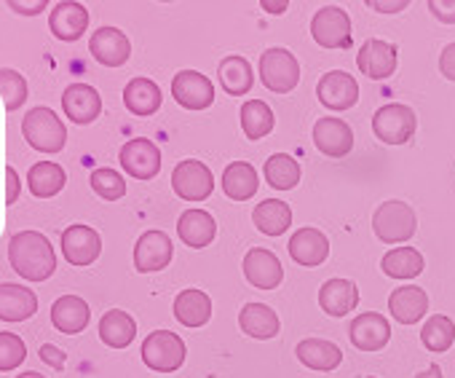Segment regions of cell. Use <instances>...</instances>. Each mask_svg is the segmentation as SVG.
<instances>
[{
    "label": "cell",
    "mask_w": 455,
    "mask_h": 378,
    "mask_svg": "<svg viewBox=\"0 0 455 378\" xmlns=\"http://www.w3.org/2000/svg\"><path fill=\"white\" fill-rule=\"evenodd\" d=\"M89 319H92V309L78 295H62L52 306V325L65 335H76V333L86 330Z\"/></svg>",
    "instance_id": "obj_23"
},
{
    "label": "cell",
    "mask_w": 455,
    "mask_h": 378,
    "mask_svg": "<svg viewBox=\"0 0 455 378\" xmlns=\"http://www.w3.org/2000/svg\"><path fill=\"white\" fill-rule=\"evenodd\" d=\"M38 311V295L30 287H20L14 282L0 285V319L4 322H25Z\"/></svg>",
    "instance_id": "obj_22"
},
{
    "label": "cell",
    "mask_w": 455,
    "mask_h": 378,
    "mask_svg": "<svg viewBox=\"0 0 455 378\" xmlns=\"http://www.w3.org/2000/svg\"><path fill=\"white\" fill-rule=\"evenodd\" d=\"M62 110H65V116L73 124L86 126V124H92V121L100 118V113H102V97L89 84H70L65 89V94H62Z\"/></svg>",
    "instance_id": "obj_16"
},
{
    "label": "cell",
    "mask_w": 455,
    "mask_h": 378,
    "mask_svg": "<svg viewBox=\"0 0 455 378\" xmlns=\"http://www.w3.org/2000/svg\"><path fill=\"white\" fill-rule=\"evenodd\" d=\"M161 100H164V94H161L158 84L150 81V78H142V76L140 78H132L126 84V89H124V105H126V110L132 116H140V118L153 116L161 108Z\"/></svg>",
    "instance_id": "obj_27"
},
{
    "label": "cell",
    "mask_w": 455,
    "mask_h": 378,
    "mask_svg": "<svg viewBox=\"0 0 455 378\" xmlns=\"http://www.w3.org/2000/svg\"><path fill=\"white\" fill-rule=\"evenodd\" d=\"M22 134L41 153H60L68 142V129L52 108H33L22 118Z\"/></svg>",
    "instance_id": "obj_2"
},
{
    "label": "cell",
    "mask_w": 455,
    "mask_h": 378,
    "mask_svg": "<svg viewBox=\"0 0 455 378\" xmlns=\"http://www.w3.org/2000/svg\"><path fill=\"white\" fill-rule=\"evenodd\" d=\"M89 52L92 57L105 65V68H121L132 57V44L118 28H100L89 38Z\"/></svg>",
    "instance_id": "obj_17"
},
{
    "label": "cell",
    "mask_w": 455,
    "mask_h": 378,
    "mask_svg": "<svg viewBox=\"0 0 455 378\" xmlns=\"http://www.w3.org/2000/svg\"><path fill=\"white\" fill-rule=\"evenodd\" d=\"M260 81L274 94H290L300 81L298 57L287 49H268L260 54Z\"/></svg>",
    "instance_id": "obj_4"
},
{
    "label": "cell",
    "mask_w": 455,
    "mask_h": 378,
    "mask_svg": "<svg viewBox=\"0 0 455 378\" xmlns=\"http://www.w3.org/2000/svg\"><path fill=\"white\" fill-rule=\"evenodd\" d=\"M177 234L188 247L201 250V247L212 245V239L217 234V223L206 210H188V213H182V218L177 223Z\"/></svg>",
    "instance_id": "obj_29"
},
{
    "label": "cell",
    "mask_w": 455,
    "mask_h": 378,
    "mask_svg": "<svg viewBox=\"0 0 455 378\" xmlns=\"http://www.w3.org/2000/svg\"><path fill=\"white\" fill-rule=\"evenodd\" d=\"M217 76H220L222 89L231 94V97L250 94L252 92V84H255L252 65L244 57H225L220 62V68H217Z\"/></svg>",
    "instance_id": "obj_32"
},
{
    "label": "cell",
    "mask_w": 455,
    "mask_h": 378,
    "mask_svg": "<svg viewBox=\"0 0 455 378\" xmlns=\"http://www.w3.org/2000/svg\"><path fill=\"white\" fill-rule=\"evenodd\" d=\"M314 145L330 158H343L354 148V132L343 118L324 116L314 124Z\"/></svg>",
    "instance_id": "obj_14"
},
{
    "label": "cell",
    "mask_w": 455,
    "mask_h": 378,
    "mask_svg": "<svg viewBox=\"0 0 455 378\" xmlns=\"http://www.w3.org/2000/svg\"><path fill=\"white\" fill-rule=\"evenodd\" d=\"M428 309V295L420 287H396L388 298V311L396 322L402 325H415L426 317Z\"/></svg>",
    "instance_id": "obj_26"
},
{
    "label": "cell",
    "mask_w": 455,
    "mask_h": 378,
    "mask_svg": "<svg viewBox=\"0 0 455 378\" xmlns=\"http://www.w3.org/2000/svg\"><path fill=\"white\" fill-rule=\"evenodd\" d=\"M287 247H290L292 261L298 266H308V269L322 266L330 255V242L319 229H300L298 234H292Z\"/></svg>",
    "instance_id": "obj_21"
},
{
    "label": "cell",
    "mask_w": 455,
    "mask_h": 378,
    "mask_svg": "<svg viewBox=\"0 0 455 378\" xmlns=\"http://www.w3.org/2000/svg\"><path fill=\"white\" fill-rule=\"evenodd\" d=\"M89 182L94 188V194L100 199H105V202H118V199L126 197V180H124V174L116 172V169H110V166L94 169L92 177H89Z\"/></svg>",
    "instance_id": "obj_40"
},
{
    "label": "cell",
    "mask_w": 455,
    "mask_h": 378,
    "mask_svg": "<svg viewBox=\"0 0 455 378\" xmlns=\"http://www.w3.org/2000/svg\"><path fill=\"white\" fill-rule=\"evenodd\" d=\"M370 378H372V375H370Z\"/></svg>",
    "instance_id": "obj_52"
},
{
    "label": "cell",
    "mask_w": 455,
    "mask_h": 378,
    "mask_svg": "<svg viewBox=\"0 0 455 378\" xmlns=\"http://www.w3.org/2000/svg\"><path fill=\"white\" fill-rule=\"evenodd\" d=\"M298 359L311 367V370H322V373H330L340 365L343 359V351L338 343L332 341H324V338H306L298 343Z\"/></svg>",
    "instance_id": "obj_30"
},
{
    "label": "cell",
    "mask_w": 455,
    "mask_h": 378,
    "mask_svg": "<svg viewBox=\"0 0 455 378\" xmlns=\"http://www.w3.org/2000/svg\"><path fill=\"white\" fill-rule=\"evenodd\" d=\"M174 245L164 231H145L134 247V266L140 274H156L172 263Z\"/></svg>",
    "instance_id": "obj_13"
},
{
    "label": "cell",
    "mask_w": 455,
    "mask_h": 378,
    "mask_svg": "<svg viewBox=\"0 0 455 378\" xmlns=\"http://www.w3.org/2000/svg\"><path fill=\"white\" fill-rule=\"evenodd\" d=\"M239 327L258 338V341H268V338H276L279 335V317L274 309H268L266 303H247L239 314Z\"/></svg>",
    "instance_id": "obj_31"
},
{
    "label": "cell",
    "mask_w": 455,
    "mask_h": 378,
    "mask_svg": "<svg viewBox=\"0 0 455 378\" xmlns=\"http://www.w3.org/2000/svg\"><path fill=\"white\" fill-rule=\"evenodd\" d=\"M263 9H266L268 14H284V12H287V4H268V0H266Z\"/></svg>",
    "instance_id": "obj_50"
},
{
    "label": "cell",
    "mask_w": 455,
    "mask_h": 378,
    "mask_svg": "<svg viewBox=\"0 0 455 378\" xmlns=\"http://www.w3.org/2000/svg\"><path fill=\"white\" fill-rule=\"evenodd\" d=\"M415 226H418V221H415L412 207L399 199L383 202L372 215V231L383 245H402V242L412 239Z\"/></svg>",
    "instance_id": "obj_3"
},
{
    "label": "cell",
    "mask_w": 455,
    "mask_h": 378,
    "mask_svg": "<svg viewBox=\"0 0 455 378\" xmlns=\"http://www.w3.org/2000/svg\"><path fill=\"white\" fill-rule=\"evenodd\" d=\"M274 110L266 100H250L242 105V129L250 140H263L274 132Z\"/></svg>",
    "instance_id": "obj_37"
},
{
    "label": "cell",
    "mask_w": 455,
    "mask_h": 378,
    "mask_svg": "<svg viewBox=\"0 0 455 378\" xmlns=\"http://www.w3.org/2000/svg\"><path fill=\"white\" fill-rule=\"evenodd\" d=\"M9 263L28 282H44L57 271V253L41 231H20L9 242Z\"/></svg>",
    "instance_id": "obj_1"
},
{
    "label": "cell",
    "mask_w": 455,
    "mask_h": 378,
    "mask_svg": "<svg viewBox=\"0 0 455 378\" xmlns=\"http://www.w3.org/2000/svg\"><path fill=\"white\" fill-rule=\"evenodd\" d=\"M41 359H44L49 367H54V370H62V367H65V359H68V354H65L62 349H57L54 343H44V346H41Z\"/></svg>",
    "instance_id": "obj_44"
},
{
    "label": "cell",
    "mask_w": 455,
    "mask_h": 378,
    "mask_svg": "<svg viewBox=\"0 0 455 378\" xmlns=\"http://www.w3.org/2000/svg\"><path fill=\"white\" fill-rule=\"evenodd\" d=\"M17 378H46L44 373H38V370H30V373H20Z\"/></svg>",
    "instance_id": "obj_51"
},
{
    "label": "cell",
    "mask_w": 455,
    "mask_h": 378,
    "mask_svg": "<svg viewBox=\"0 0 455 378\" xmlns=\"http://www.w3.org/2000/svg\"><path fill=\"white\" fill-rule=\"evenodd\" d=\"M356 68L372 78V81H386L394 76L396 70V46L386 44L380 38H370L362 44L359 54H356Z\"/></svg>",
    "instance_id": "obj_15"
},
{
    "label": "cell",
    "mask_w": 455,
    "mask_h": 378,
    "mask_svg": "<svg viewBox=\"0 0 455 378\" xmlns=\"http://www.w3.org/2000/svg\"><path fill=\"white\" fill-rule=\"evenodd\" d=\"M142 362L156 373H172L185 362V341L172 330H153L142 341Z\"/></svg>",
    "instance_id": "obj_5"
},
{
    "label": "cell",
    "mask_w": 455,
    "mask_h": 378,
    "mask_svg": "<svg viewBox=\"0 0 455 378\" xmlns=\"http://www.w3.org/2000/svg\"><path fill=\"white\" fill-rule=\"evenodd\" d=\"M415 378H442V370H439V365H428L423 373H418Z\"/></svg>",
    "instance_id": "obj_49"
},
{
    "label": "cell",
    "mask_w": 455,
    "mask_h": 378,
    "mask_svg": "<svg viewBox=\"0 0 455 378\" xmlns=\"http://www.w3.org/2000/svg\"><path fill=\"white\" fill-rule=\"evenodd\" d=\"M68 182V174L60 164L54 161H41L28 172V185H30V194L36 199H52L57 197Z\"/></svg>",
    "instance_id": "obj_33"
},
{
    "label": "cell",
    "mask_w": 455,
    "mask_h": 378,
    "mask_svg": "<svg viewBox=\"0 0 455 378\" xmlns=\"http://www.w3.org/2000/svg\"><path fill=\"white\" fill-rule=\"evenodd\" d=\"M266 180L276 191H292L300 182V164L290 153H274L266 161Z\"/></svg>",
    "instance_id": "obj_38"
},
{
    "label": "cell",
    "mask_w": 455,
    "mask_h": 378,
    "mask_svg": "<svg viewBox=\"0 0 455 378\" xmlns=\"http://www.w3.org/2000/svg\"><path fill=\"white\" fill-rule=\"evenodd\" d=\"M439 73L447 81H455V44H447L439 54Z\"/></svg>",
    "instance_id": "obj_45"
},
{
    "label": "cell",
    "mask_w": 455,
    "mask_h": 378,
    "mask_svg": "<svg viewBox=\"0 0 455 378\" xmlns=\"http://www.w3.org/2000/svg\"><path fill=\"white\" fill-rule=\"evenodd\" d=\"M316 97L327 110L343 113L348 108L356 105L359 100V84L354 76L343 73V70H330L319 78L316 84Z\"/></svg>",
    "instance_id": "obj_10"
},
{
    "label": "cell",
    "mask_w": 455,
    "mask_h": 378,
    "mask_svg": "<svg viewBox=\"0 0 455 378\" xmlns=\"http://www.w3.org/2000/svg\"><path fill=\"white\" fill-rule=\"evenodd\" d=\"M244 277L258 290H274V287L282 285L284 269H282V261L271 250L255 247L244 258Z\"/></svg>",
    "instance_id": "obj_19"
},
{
    "label": "cell",
    "mask_w": 455,
    "mask_h": 378,
    "mask_svg": "<svg viewBox=\"0 0 455 378\" xmlns=\"http://www.w3.org/2000/svg\"><path fill=\"white\" fill-rule=\"evenodd\" d=\"M172 188L185 202H206L214 191L212 169L198 158H185L172 172Z\"/></svg>",
    "instance_id": "obj_6"
},
{
    "label": "cell",
    "mask_w": 455,
    "mask_h": 378,
    "mask_svg": "<svg viewBox=\"0 0 455 378\" xmlns=\"http://www.w3.org/2000/svg\"><path fill=\"white\" fill-rule=\"evenodd\" d=\"M49 28H52V33H54L57 41L73 44L89 28V12L81 4H73V0H62V4H57L52 9Z\"/></svg>",
    "instance_id": "obj_20"
},
{
    "label": "cell",
    "mask_w": 455,
    "mask_h": 378,
    "mask_svg": "<svg viewBox=\"0 0 455 378\" xmlns=\"http://www.w3.org/2000/svg\"><path fill=\"white\" fill-rule=\"evenodd\" d=\"M172 97L188 110H206L214 102V86L198 70H180L172 78Z\"/></svg>",
    "instance_id": "obj_11"
},
{
    "label": "cell",
    "mask_w": 455,
    "mask_h": 378,
    "mask_svg": "<svg viewBox=\"0 0 455 378\" xmlns=\"http://www.w3.org/2000/svg\"><path fill=\"white\" fill-rule=\"evenodd\" d=\"M420 341L428 351H447L455 341V325L450 317L444 314H434L426 319L423 330H420Z\"/></svg>",
    "instance_id": "obj_39"
},
{
    "label": "cell",
    "mask_w": 455,
    "mask_h": 378,
    "mask_svg": "<svg viewBox=\"0 0 455 378\" xmlns=\"http://www.w3.org/2000/svg\"><path fill=\"white\" fill-rule=\"evenodd\" d=\"M0 100H4L6 110L14 113L28 102V81L17 70H0Z\"/></svg>",
    "instance_id": "obj_41"
},
{
    "label": "cell",
    "mask_w": 455,
    "mask_h": 378,
    "mask_svg": "<svg viewBox=\"0 0 455 378\" xmlns=\"http://www.w3.org/2000/svg\"><path fill=\"white\" fill-rule=\"evenodd\" d=\"M28 357V346L14 333H0V373L17 370Z\"/></svg>",
    "instance_id": "obj_42"
},
{
    "label": "cell",
    "mask_w": 455,
    "mask_h": 378,
    "mask_svg": "<svg viewBox=\"0 0 455 378\" xmlns=\"http://www.w3.org/2000/svg\"><path fill=\"white\" fill-rule=\"evenodd\" d=\"M252 223L260 234L266 237H282L292 226V210L287 202L279 199H266L255 207Z\"/></svg>",
    "instance_id": "obj_34"
},
{
    "label": "cell",
    "mask_w": 455,
    "mask_h": 378,
    "mask_svg": "<svg viewBox=\"0 0 455 378\" xmlns=\"http://www.w3.org/2000/svg\"><path fill=\"white\" fill-rule=\"evenodd\" d=\"M428 12L444 22V25H455V0H428Z\"/></svg>",
    "instance_id": "obj_43"
},
{
    "label": "cell",
    "mask_w": 455,
    "mask_h": 378,
    "mask_svg": "<svg viewBox=\"0 0 455 378\" xmlns=\"http://www.w3.org/2000/svg\"><path fill=\"white\" fill-rule=\"evenodd\" d=\"M311 36L322 49H348L351 46V20L340 6H324L311 20Z\"/></svg>",
    "instance_id": "obj_8"
},
{
    "label": "cell",
    "mask_w": 455,
    "mask_h": 378,
    "mask_svg": "<svg viewBox=\"0 0 455 378\" xmlns=\"http://www.w3.org/2000/svg\"><path fill=\"white\" fill-rule=\"evenodd\" d=\"M348 335H351V343L359 351H380L391 338V325H388V319L383 314L364 311L351 322Z\"/></svg>",
    "instance_id": "obj_18"
},
{
    "label": "cell",
    "mask_w": 455,
    "mask_h": 378,
    "mask_svg": "<svg viewBox=\"0 0 455 378\" xmlns=\"http://www.w3.org/2000/svg\"><path fill=\"white\" fill-rule=\"evenodd\" d=\"M118 161L124 166V172L134 180H153L161 172V150L156 142H150L148 137H134L129 140L121 153Z\"/></svg>",
    "instance_id": "obj_9"
},
{
    "label": "cell",
    "mask_w": 455,
    "mask_h": 378,
    "mask_svg": "<svg viewBox=\"0 0 455 378\" xmlns=\"http://www.w3.org/2000/svg\"><path fill=\"white\" fill-rule=\"evenodd\" d=\"M100 338L110 349H126L137 338V322L124 309H110L100 319Z\"/></svg>",
    "instance_id": "obj_35"
},
{
    "label": "cell",
    "mask_w": 455,
    "mask_h": 378,
    "mask_svg": "<svg viewBox=\"0 0 455 378\" xmlns=\"http://www.w3.org/2000/svg\"><path fill=\"white\" fill-rule=\"evenodd\" d=\"M9 6H12L17 14H22V17H36V14H41V12L49 9L46 0H36V4H20V0H12Z\"/></svg>",
    "instance_id": "obj_47"
},
{
    "label": "cell",
    "mask_w": 455,
    "mask_h": 378,
    "mask_svg": "<svg viewBox=\"0 0 455 378\" xmlns=\"http://www.w3.org/2000/svg\"><path fill=\"white\" fill-rule=\"evenodd\" d=\"M319 306L340 319L359 306V287L351 279H327L319 290Z\"/></svg>",
    "instance_id": "obj_25"
},
{
    "label": "cell",
    "mask_w": 455,
    "mask_h": 378,
    "mask_svg": "<svg viewBox=\"0 0 455 378\" xmlns=\"http://www.w3.org/2000/svg\"><path fill=\"white\" fill-rule=\"evenodd\" d=\"M174 317L185 327H204L212 319V298L204 290H182L174 298Z\"/></svg>",
    "instance_id": "obj_28"
},
{
    "label": "cell",
    "mask_w": 455,
    "mask_h": 378,
    "mask_svg": "<svg viewBox=\"0 0 455 378\" xmlns=\"http://www.w3.org/2000/svg\"><path fill=\"white\" fill-rule=\"evenodd\" d=\"M415 126H418L415 110L402 105V102L383 105L372 116V132L386 145H404V142H410V137L415 134Z\"/></svg>",
    "instance_id": "obj_7"
},
{
    "label": "cell",
    "mask_w": 455,
    "mask_h": 378,
    "mask_svg": "<svg viewBox=\"0 0 455 378\" xmlns=\"http://www.w3.org/2000/svg\"><path fill=\"white\" fill-rule=\"evenodd\" d=\"M370 6H372L378 14H399V12H404V9H407L404 0H394V4H383V0H372Z\"/></svg>",
    "instance_id": "obj_48"
},
{
    "label": "cell",
    "mask_w": 455,
    "mask_h": 378,
    "mask_svg": "<svg viewBox=\"0 0 455 378\" xmlns=\"http://www.w3.org/2000/svg\"><path fill=\"white\" fill-rule=\"evenodd\" d=\"M20 191H22V182H20L17 169L14 166H6V205H17Z\"/></svg>",
    "instance_id": "obj_46"
},
{
    "label": "cell",
    "mask_w": 455,
    "mask_h": 378,
    "mask_svg": "<svg viewBox=\"0 0 455 378\" xmlns=\"http://www.w3.org/2000/svg\"><path fill=\"white\" fill-rule=\"evenodd\" d=\"M423 255L415 247H394L383 255L380 269L391 279H415L423 271Z\"/></svg>",
    "instance_id": "obj_36"
},
{
    "label": "cell",
    "mask_w": 455,
    "mask_h": 378,
    "mask_svg": "<svg viewBox=\"0 0 455 378\" xmlns=\"http://www.w3.org/2000/svg\"><path fill=\"white\" fill-rule=\"evenodd\" d=\"M102 253V239L92 226L76 223L62 231V255L70 266H92Z\"/></svg>",
    "instance_id": "obj_12"
},
{
    "label": "cell",
    "mask_w": 455,
    "mask_h": 378,
    "mask_svg": "<svg viewBox=\"0 0 455 378\" xmlns=\"http://www.w3.org/2000/svg\"><path fill=\"white\" fill-rule=\"evenodd\" d=\"M260 188L258 169L247 161H234L231 166H225L222 172V191L228 199L234 202H250Z\"/></svg>",
    "instance_id": "obj_24"
}]
</instances>
